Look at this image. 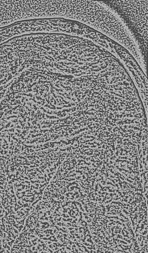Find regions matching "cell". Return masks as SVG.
Wrapping results in <instances>:
<instances>
[{"mask_svg": "<svg viewBox=\"0 0 148 253\" xmlns=\"http://www.w3.org/2000/svg\"><path fill=\"white\" fill-rule=\"evenodd\" d=\"M41 28L39 19L22 20L0 27V44L16 37L40 33Z\"/></svg>", "mask_w": 148, "mask_h": 253, "instance_id": "obj_3", "label": "cell"}, {"mask_svg": "<svg viewBox=\"0 0 148 253\" xmlns=\"http://www.w3.org/2000/svg\"><path fill=\"white\" fill-rule=\"evenodd\" d=\"M54 16L69 17L89 24L126 46L132 38L119 16L102 1L56 0Z\"/></svg>", "mask_w": 148, "mask_h": 253, "instance_id": "obj_1", "label": "cell"}, {"mask_svg": "<svg viewBox=\"0 0 148 253\" xmlns=\"http://www.w3.org/2000/svg\"><path fill=\"white\" fill-rule=\"evenodd\" d=\"M122 19L135 37L144 58L148 48V0L102 1Z\"/></svg>", "mask_w": 148, "mask_h": 253, "instance_id": "obj_2", "label": "cell"}]
</instances>
